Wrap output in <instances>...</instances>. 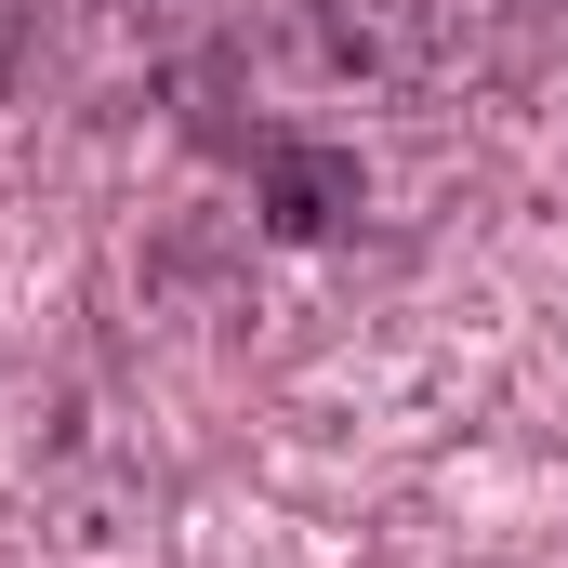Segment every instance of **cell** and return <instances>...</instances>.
I'll return each instance as SVG.
<instances>
[]
</instances>
